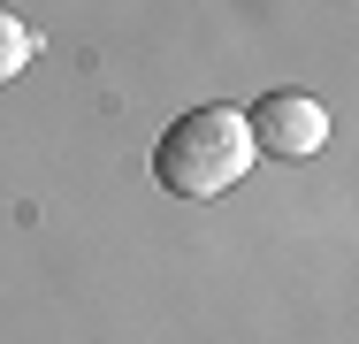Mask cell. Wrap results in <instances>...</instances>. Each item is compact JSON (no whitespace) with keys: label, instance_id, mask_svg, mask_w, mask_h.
Instances as JSON below:
<instances>
[{"label":"cell","instance_id":"3957f363","mask_svg":"<svg viewBox=\"0 0 359 344\" xmlns=\"http://www.w3.org/2000/svg\"><path fill=\"white\" fill-rule=\"evenodd\" d=\"M31 54H39V31H31L23 15H8V8H0V84H8V77H23Z\"/></svg>","mask_w":359,"mask_h":344},{"label":"cell","instance_id":"6da1fadb","mask_svg":"<svg viewBox=\"0 0 359 344\" xmlns=\"http://www.w3.org/2000/svg\"><path fill=\"white\" fill-rule=\"evenodd\" d=\"M245 168H252V138L237 107H191L153 145V176L168 199H222Z\"/></svg>","mask_w":359,"mask_h":344},{"label":"cell","instance_id":"7a4b0ae2","mask_svg":"<svg viewBox=\"0 0 359 344\" xmlns=\"http://www.w3.org/2000/svg\"><path fill=\"white\" fill-rule=\"evenodd\" d=\"M245 138H252V153H268V161H313L321 145H329V107L313 100V92H260L252 107H245Z\"/></svg>","mask_w":359,"mask_h":344}]
</instances>
